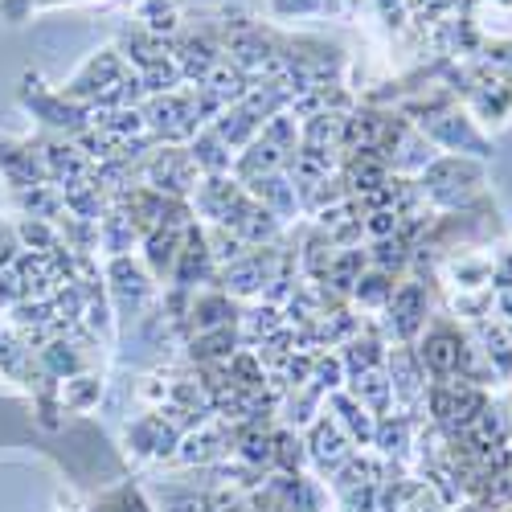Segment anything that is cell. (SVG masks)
Masks as SVG:
<instances>
[{
	"label": "cell",
	"mask_w": 512,
	"mask_h": 512,
	"mask_svg": "<svg viewBox=\"0 0 512 512\" xmlns=\"http://www.w3.org/2000/svg\"><path fill=\"white\" fill-rule=\"evenodd\" d=\"M234 148L213 132V127H205V132H197L193 136V144H189V156H193V164H197V173L205 168L209 177H226V168L234 164V156H230Z\"/></svg>",
	"instance_id": "8fae6325"
},
{
	"label": "cell",
	"mask_w": 512,
	"mask_h": 512,
	"mask_svg": "<svg viewBox=\"0 0 512 512\" xmlns=\"http://www.w3.org/2000/svg\"><path fill=\"white\" fill-rule=\"evenodd\" d=\"M328 0H271V13L279 21H291V17H312V13H324Z\"/></svg>",
	"instance_id": "e0dca14e"
},
{
	"label": "cell",
	"mask_w": 512,
	"mask_h": 512,
	"mask_svg": "<svg viewBox=\"0 0 512 512\" xmlns=\"http://www.w3.org/2000/svg\"><path fill=\"white\" fill-rule=\"evenodd\" d=\"M13 250H21V246H17V234H13L9 226H0V263H9Z\"/></svg>",
	"instance_id": "d6986e66"
},
{
	"label": "cell",
	"mask_w": 512,
	"mask_h": 512,
	"mask_svg": "<svg viewBox=\"0 0 512 512\" xmlns=\"http://www.w3.org/2000/svg\"><path fill=\"white\" fill-rule=\"evenodd\" d=\"M115 50L123 54V62H132V66H136V74H144V70H152V66H160V62L173 58L168 41L156 37V33H148V29L136 25V21L119 33V46H115Z\"/></svg>",
	"instance_id": "9c48e42d"
},
{
	"label": "cell",
	"mask_w": 512,
	"mask_h": 512,
	"mask_svg": "<svg viewBox=\"0 0 512 512\" xmlns=\"http://www.w3.org/2000/svg\"><path fill=\"white\" fill-rule=\"evenodd\" d=\"M484 181V168L467 156H447V160H431L422 168V185L418 193L435 197L439 205H459L467 193Z\"/></svg>",
	"instance_id": "3957f363"
},
{
	"label": "cell",
	"mask_w": 512,
	"mask_h": 512,
	"mask_svg": "<svg viewBox=\"0 0 512 512\" xmlns=\"http://www.w3.org/2000/svg\"><path fill=\"white\" fill-rule=\"evenodd\" d=\"M181 21H185V13L173 5V0H140V9H136V25H144L148 33H156L164 41L177 37Z\"/></svg>",
	"instance_id": "4fadbf2b"
},
{
	"label": "cell",
	"mask_w": 512,
	"mask_h": 512,
	"mask_svg": "<svg viewBox=\"0 0 512 512\" xmlns=\"http://www.w3.org/2000/svg\"><path fill=\"white\" fill-rule=\"evenodd\" d=\"M148 181L156 185L160 197H185L197 189V164L189 148H160L148 164Z\"/></svg>",
	"instance_id": "5b68a950"
},
{
	"label": "cell",
	"mask_w": 512,
	"mask_h": 512,
	"mask_svg": "<svg viewBox=\"0 0 512 512\" xmlns=\"http://www.w3.org/2000/svg\"><path fill=\"white\" fill-rule=\"evenodd\" d=\"M467 99L480 119H500L512 107V74L500 66H480L467 78Z\"/></svg>",
	"instance_id": "8992f818"
},
{
	"label": "cell",
	"mask_w": 512,
	"mask_h": 512,
	"mask_svg": "<svg viewBox=\"0 0 512 512\" xmlns=\"http://www.w3.org/2000/svg\"><path fill=\"white\" fill-rule=\"evenodd\" d=\"M357 300L369 304V308H381V304H390V295H394V275L390 271H369L357 279Z\"/></svg>",
	"instance_id": "2e32d148"
},
{
	"label": "cell",
	"mask_w": 512,
	"mask_h": 512,
	"mask_svg": "<svg viewBox=\"0 0 512 512\" xmlns=\"http://www.w3.org/2000/svg\"><path fill=\"white\" fill-rule=\"evenodd\" d=\"M168 50H173V62H177L185 82H201L213 66L226 58V50H222V21L185 17L177 37L168 41Z\"/></svg>",
	"instance_id": "6da1fadb"
},
{
	"label": "cell",
	"mask_w": 512,
	"mask_h": 512,
	"mask_svg": "<svg viewBox=\"0 0 512 512\" xmlns=\"http://www.w3.org/2000/svg\"><path fill=\"white\" fill-rule=\"evenodd\" d=\"M418 357H422V365L431 369L435 377H451V373H459V369H463V361H467L463 336H459L451 324H435L431 332L422 336Z\"/></svg>",
	"instance_id": "ba28073f"
},
{
	"label": "cell",
	"mask_w": 512,
	"mask_h": 512,
	"mask_svg": "<svg viewBox=\"0 0 512 512\" xmlns=\"http://www.w3.org/2000/svg\"><path fill=\"white\" fill-rule=\"evenodd\" d=\"M422 132H431L435 144H447V148H459V152H476V156H488V140L476 132V123L459 115L455 107H443L439 115H431L422 123Z\"/></svg>",
	"instance_id": "52a82bcc"
},
{
	"label": "cell",
	"mask_w": 512,
	"mask_h": 512,
	"mask_svg": "<svg viewBox=\"0 0 512 512\" xmlns=\"http://www.w3.org/2000/svg\"><path fill=\"white\" fill-rule=\"evenodd\" d=\"M500 308L512 316V287H504V300H500Z\"/></svg>",
	"instance_id": "ffe728a7"
},
{
	"label": "cell",
	"mask_w": 512,
	"mask_h": 512,
	"mask_svg": "<svg viewBox=\"0 0 512 512\" xmlns=\"http://www.w3.org/2000/svg\"><path fill=\"white\" fill-rule=\"evenodd\" d=\"M250 197L259 201L263 209H271L275 218H287V213H295V205H300V197H295V185H291L283 173L254 177V181H250Z\"/></svg>",
	"instance_id": "7c38bea8"
},
{
	"label": "cell",
	"mask_w": 512,
	"mask_h": 512,
	"mask_svg": "<svg viewBox=\"0 0 512 512\" xmlns=\"http://www.w3.org/2000/svg\"><path fill=\"white\" fill-rule=\"evenodd\" d=\"M144 246H148V267H152V275H168V271L177 267V254H181L177 230L156 226V230L144 238Z\"/></svg>",
	"instance_id": "9a60e30c"
},
{
	"label": "cell",
	"mask_w": 512,
	"mask_h": 512,
	"mask_svg": "<svg viewBox=\"0 0 512 512\" xmlns=\"http://www.w3.org/2000/svg\"><path fill=\"white\" fill-rule=\"evenodd\" d=\"M189 316H193V328H197V332L230 328V324L238 320V316H234V304L226 300V295H197L193 308H189Z\"/></svg>",
	"instance_id": "5bb4252c"
},
{
	"label": "cell",
	"mask_w": 512,
	"mask_h": 512,
	"mask_svg": "<svg viewBox=\"0 0 512 512\" xmlns=\"http://www.w3.org/2000/svg\"><path fill=\"white\" fill-rule=\"evenodd\" d=\"M127 70H123V54L115 50V46H107V50H99V54H91L87 62H82V70L70 78V87L62 91L70 103H78V107H91L115 78H123Z\"/></svg>",
	"instance_id": "277c9868"
},
{
	"label": "cell",
	"mask_w": 512,
	"mask_h": 512,
	"mask_svg": "<svg viewBox=\"0 0 512 512\" xmlns=\"http://www.w3.org/2000/svg\"><path fill=\"white\" fill-rule=\"evenodd\" d=\"M390 328L402 336V340H410V336H418V328L426 324V308H431V300H426V291L418 287V283H402V287H394V295H390Z\"/></svg>",
	"instance_id": "30bf717a"
},
{
	"label": "cell",
	"mask_w": 512,
	"mask_h": 512,
	"mask_svg": "<svg viewBox=\"0 0 512 512\" xmlns=\"http://www.w3.org/2000/svg\"><path fill=\"white\" fill-rule=\"evenodd\" d=\"M21 103L33 111V119H41L46 127H54V132H66V136H82L91 127L87 119V107L70 103L62 91H50L46 82H41L37 74H25L21 78Z\"/></svg>",
	"instance_id": "7a4b0ae2"
},
{
	"label": "cell",
	"mask_w": 512,
	"mask_h": 512,
	"mask_svg": "<svg viewBox=\"0 0 512 512\" xmlns=\"http://www.w3.org/2000/svg\"><path fill=\"white\" fill-rule=\"evenodd\" d=\"M33 9H41V0H0V21L5 25H25L33 17Z\"/></svg>",
	"instance_id": "ac0fdd59"
}]
</instances>
